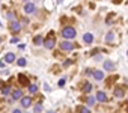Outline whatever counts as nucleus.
<instances>
[{
    "label": "nucleus",
    "instance_id": "3",
    "mask_svg": "<svg viewBox=\"0 0 128 113\" xmlns=\"http://www.w3.org/2000/svg\"><path fill=\"white\" fill-rule=\"evenodd\" d=\"M74 47H76V44H72V42H69V41H63V42H60V48H62L63 51H71Z\"/></svg>",
    "mask_w": 128,
    "mask_h": 113
},
{
    "label": "nucleus",
    "instance_id": "14",
    "mask_svg": "<svg viewBox=\"0 0 128 113\" xmlns=\"http://www.w3.org/2000/svg\"><path fill=\"white\" fill-rule=\"evenodd\" d=\"M44 41H45V39H44L42 36H39V35L33 38V44H36V45H41V44H44Z\"/></svg>",
    "mask_w": 128,
    "mask_h": 113
},
{
    "label": "nucleus",
    "instance_id": "7",
    "mask_svg": "<svg viewBox=\"0 0 128 113\" xmlns=\"http://www.w3.org/2000/svg\"><path fill=\"white\" fill-rule=\"evenodd\" d=\"M104 69H105V71H113V69H115V63H113L112 60H105V62H104Z\"/></svg>",
    "mask_w": 128,
    "mask_h": 113
},
{
    "label": "nucleus",
    "instance_id": "23",
    "mask_svg": "<svg viewBox=\"0 0 128 113\" xmlns=\"http://www.w3.org/2000/svg\"><path fill=\"white\" fill-rule=\"evenodd\" d=\"M9 90H11V87H9V86H3V87H2V93H3V95H8Z\"/></svg>",
    "mask_w": 128,
    "mask_h": 113
},
{
    "label": "nucleus",
    "instance_id": "28",
    "mask_svg": "<svg viewBox=\"0 0 128 113\" xmlns=\"http://www.w3.org/2000/svg\"><path fill=\"white\" fill-rule=\"evenodd\" d=\"M113 80H116V77H110V79H107V83H108V85H110V83H112Z\"/></svg>",
    "mask_w": 128,
    "mask_h": 113
},
{
    "label": "nucleus",
    "instance_id": "4",
    "mask_svg": "<svg viewBox=\"0 0 128 113\" xmlns=\"http://www.w3.org/2000/svg\"><path fill=\"white\" fill-rule=\"evenodd\" d=\"M9 29L12 30V32H20L21 30V23L20 21H11V24H9Z\"/></svg>",
    "mask_w": 128,
    "mask_h": 113
},
{
    "label": "nucleus",
    "instance_id": "1",
    "mask_svg": "<svg viewBox=\"0 0 128 113\" xmlns=\"http://www.w3.org/2000/svg\"><path fill=\"white\" fill-rule=\"evenodd\" d=\"M44 45H45V48H48V50H51L54 45H56V39H54V32H50V35L45 38V41H44Z\"/></svg>",
    "mask_w": 128,
    "mask_h": 113
},
{
    "label": "nucleus",
    "instance_id": "30",
    "mask_svg": "<svg viewBox=\"0 0 128 113\" xmlns=\"http://www.w3.org/2000/svg\"><path fill=\"white\" fill-rule=\"evenodd\" d=\"M8 18H14V14L12 12H8Z\"/></svg>",
    "mask_w": 128,
    "mask_h": 113
},
{
    "label": "nucleus",
    "instance_id": "11",
    "mask_svg": "<svg viewBox=\"0 0 128 113\" xmlns=\"http://www.w3.org/2000/svg\"><path fill=\"white\" fill-rule=\"evenodd\" d=\"M5 60H6L8 63H12V62L15 60V54H14V53H6V56H5Z\"/></svg>",
    "mask_w": 128,
    "mask_h": 113
},
{
    "label": "nucleus",
    "instance_id": "34",
    "mask_svg": "<svg viewBox=\"0 0 128 113\" xmlns=\"http://www.w3.org/2000/svg\"><path fill=\"white\" fill-rule=\"evenodd\" d=\"M0 42H2V38H0Z\"/></svg>",
    "mask_w": 128,
    "mask_h": 113
},
{
    "label": "nucleus",
    "instance_id": "27",
    "mask_svg": "<svg viewBox=\"0 0 128 113\" xmlns=\"http://www.w3.org/2000/svg\"><path fill=\"white\" fill-rule=\"evenodd\" d=\"M65 82H66L65 79H60V80H59V86H63V85H65Z\"/></svg>",
    "mask_w": 128,
    "mask_h": 113
},
{
    "label": "nucleus",
    "instance_id": "5",
    "mask_svg": "<svg viewBox=\"0 0 128 113\" xmlns=\"http://www.w3.org/2000/svg\"><path fill=\"white\" fill-rule=\"evenodd\" d=\"M18 83H20L21 86H30V85H29V79L26 77L24 74H20V75H18Z\"/></svg>",
    "mask_w": 128,
    "mask_h": 113
},
{
    "label": "nucleus",
    "instance_id": "10",
    "mask_svg": "<svg viewBox=\"0 0 128 113\" xmlns=\"http://www.w3.org/2000/svg\"><path fill=\"white\" fill-rule=\"evenodd\" d=\"M83 39H84V42L90 44V42H94V35H92V33H84Z\"/></svg>",
    "mask_w": 128,
    "mask_h": 113
},
{
    "label": "nucleus",
    "instance_id": "20",
    "mask_svg": "<svg viewBox=\"0 0 128 113\" xmlns=\"http://www.w3.org/2000/svg\"><path fill=\"white\" fill-rule=\"evenodd\" d=\"M78 113H90V110L87 107H84V106H80L78 107Z\"/></svg>",
    "mask_w": 128,
    "mask_h": 113
},
{
    "label": "nucleus",
    "instance_id": "31",
    "mask_svg": "<svg viewBox=\"0 0 128 113\" xmlns=\"http://www.w3.org/2000/svg\"><path fill=\"white\" fill-rule=\"evenodd\" d=\"M12 113H21V110H18V109H15V110H14Z\"/></svg>",
    "mask_w": 128,
    "mask_h": 113
},
{
    "label": "nucleus",
    "instance_id": "6",
    "mask_svg": "<svg viewBox=\"0 0 128 113\" xmlns=\"http://www.w3.org/2000/svg\"><path fill=\"white\" fill-rule=\"evenodd\" d=\"M21 106H23L24 109L30 107V106H32V98H30V97H23V98H21Z\"/></svg>",
    "mask_w": 128,
    "mask_h": 113
},
{
    "label": "nucleus",
    "instance_id": "21",
    "mask_svg": "<svg viewBox=\"0 0 128 113\" xmlns=\"http://www.w3.org/2000/svg\"><path fill=\"white\" fill-rule=\"evenodd\" d=\"M36 90H38V86H36V85H30L29 86V92L30 93H36Z\"/></svg>",
    "mask_w": 128,
    "mask_h": 113
},
{
    "label": "nucleus",
    "instance_id": "12",
    "mask_svg": "<svg viewBox=\"0 0 128 113\" xmlns=\"http://www.w3.org/2000/svg\"><path fill=\"white\" fill-rule=\"evenodd\" d=\"M94 79L98 80V82L102 80V79H104V72H102V71H94Z\"/></svg>",
    "mask_w": 128,
    "mask_h": 113
},
{
    "label": "nucleus",
    "instance_id": "26",
    "mask_svg": "<svg viewBox=\"0 0 128 113\" xmlns=\"http://www.w3.org/2000/svg\"><path fill=\"white\" fill-rule=\"evenodd\" d=\"M71 63H72V62H71V60H65V62H63V66H69V65H71Z\"/></svg>",
    "mask_w": 128,
    "mask_h": 113
},
{
    "label": "nucleus",
    "instance_id": "17",
    "mask_svg": "<svg viewBox=\"0 0 128 113\" xmlns=\"http://www.w3.org/2000/svg\"><path fill=\"white\" fill-rule=\"evenodd\" d=\"M21 93H23L21 90H14V92H12V98H14V100H21V98H23Z\"/></svg>",
    "mask_w": 128,
    "mask_h": 113
},
{
    "label": "nucleus",
    "instance_id": "29",
    "mask_svg": "<svg viewBox=\"0 0 128 113\" xmlns=\"http://www.w3.org/2000/svg\"><path fill=\"white\" fill-rule=\"evenodd\" d=\"M24 47H26L24 44H20V45H18V48H20V50H24Z\"/></svg>",
    "mask_w": 128,
    "mask_h": 113
},
{
    "label": "nucleus",
    "instance_id": "13",
    "mask_svg": "<svg viewBox=\"0 0 128 113\" xmlns=\"http://www.w3.org/2000/svg\"><path fill=\"white\" fill-rule=\"evenodd\" d=\"M97 100L101 101V103H105V101H107V95H105L104 92H98V93H97Z\"/></svg>",
    "mask_w": 128,
    "mask_h": 113
},
{
    "label": "nucleus",
    "instance_id": "33",
    "mask_svg": "<svg viewBox=\"0 0 128 113\" xmlns=\"http://www.w3.org/2000/svg\"><path fill=\"white\" fill-rule=\"evenodd\" d=\"M47 113H54V112H53V110H50V112H47Z\"/></svg>",
    "mask_w": 128,
    "mask_h": 113
},
{
    "label": "nucleus",
    "instance_id": "15",
    "mask_svg": "<svg viewBox=\"0 0 128 113\" xmlns=\"http://www.w3.org/2000/svg\"><path fill=\"white\" fill-rule=\"evenodd\" d=\"M115 97L116 98H122L124 97V87H116L115 89Z\"/></svg>",
    "mask_w": 128,
    "mask_h": 113
},
{
    "label": "nucleus",
    "instance_id": "18",
    "mask_svg": "<svg viewBox=\"0 0 128 113\" xmlns=\"http://www.w3.org/2000/svg\"><path fill=\"white\" fill-rule=\"evenodd\" d=\"M115 17H116V14H113V12H112V14H108V17L105 18V23H107V24H112Z\"/></svg>",
    "mask_w": 128,
    "mask_h": 113
},
{
    "label": "nucleus",
    "instance_id": "2",
    "mask_svg": "<svg viewBox=\"0 0 128 113\" xmlns=\"http://www.w3.org/2000/svg\"><path fill=\"white\" fill-rule=\"evenodd\" d=\"M62 36L65 38V39H72V38H76V29L74 27H65L62 30Z\"/></svg>",
    "mask_w": 128,
    "mask_h": 113
},
{
    "label": "nucleus",
    "instance_id": "19",
    "mask_svg": "<svg viewBox=\"0 0 128 113\" xmlns=\"http://www.w3.org/2000/svg\"><path fill=\"white\" fill-rule=\"evenodd\" d=\"M86 103H87V106H94L95 104V98L94 97H87L86 98Z\"/></svg>",
    "mask_w": 128,
    "mask_h": 113
},
{
    "label": "nucleus",
    "instance_id": "25",
    "mask_svg": "<svg viewBox=\"0 0 128 113\" xmlns=\"http://www.w3.org/2000/svg\"><path fill=\"white\" fill-rule=\"evenodd\" d=\"M5 104H6V103H5V100H0V110L5 107Z\"/></svg>",
    "mask_w": 128,
    "mask_h": 113
},
{
    "label": "nucleus",
    "instance_id": "8",
    "mask_svg": "<svg viewBox=\"0 0 128 113\" xmlns=\"http://www.w3.org/2000/svg\"><path fill=\"white\" fill-rule=\"evenodd\" d=\"M24 12H26V14H32V12H35V5H33V3H26V6H24Z\"/></svg>",
    "mask_w": 128,
    "mask_h": 113
},
{
    "label": "nucleus",
    "instance_id": "32",
    "mask_svg": "<svg viewBox=\"0 0 128 113\" xmlns=\"http://www.w3.org/2000/svg\"><path fill=\"white\" fill-rule=\"evenodd\" d=\"M122 2V0H115V3H121Z\"/></svg>",
    "mask_w": 128,
    "mask_h": 113
},
{
    "label": "nucleus",
    "instance_id": "22",
    "mask_svg": "<svg viewBox=\"0 0 128 113\" xmlns=\"http://www.w3.org/2000/svg\"><path fill=\"white\" fill-rule=\"evenodd\" d=\"M33 112H35V113H41V112H42V106H41V104H36L35 109H33Z\"/></svg>",
    "mask_w": 128,
    "mask_h": 113
},
{
    "label": "nucleus",
    "instance_id": "16",
    "mask_svg": "<svg viewBox=\"0 0 128 113\" xmlns=\"http://www.w3.org/2000/svg\"><path fill=\"white\" fill-rule=\"evenodd\" d=\"M115 39V32H108L105 35V42H112Z\"/></svg>",
    "mask_w": 128,
    "mask_h": 113
},
{
    "label": "nucleus",
    "instance_id": "24",
    "mask_svg": "<svg viewBox=\"0 0 128 113\" xmlns=\"http://www.w3.org/2000/svg\"><path fill=\"white\" fill-rule=\"evenodd\" d=\"M17 63H18V66H24V65H26V59H23V57H21V59H18Z\"/></svg>",
    "mask_w": 128,
    "mask_h": 113
},
{
    "label": "nucleus",
    "instance_id": "9",
    "mask_svg": "<svg viewBox=\"0 0 128 113\" xmlns=\"http://www.w3.org/2000/svg\"><path fill=\"white\" fill-rule=\"evenodd\" d=\"M81 90H83V93H89L90 90H92V83H89V82H86V83L83 85Z\"/></svg>",
    "mask_w": 128,
    "mask_h": 113
}]
</instances>
